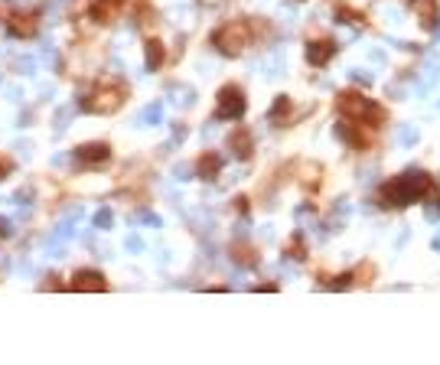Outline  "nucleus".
<instances>
[{
	"instance_id": "f257e3e1",
	"label": "nucleus",
	"mask_w": 440,
	"mask_h": 365,
	"mask_svg": "<svg viewBox=\"0 0 440 365\" xmlns=\"http://www.w3.org/2000/svg\"><path fill=\"white\" fill-rule=\"evenodd\" d=\"M427 189H431V177L427 173H404V177L382 186V202L388 209H404V206H411L414 199H421Z\"/></svg>"
},
{
	"instance_id": "f03ea898",
	"label": "nucleus",
	"mask_w": 440,
	"mask_h": 365,
	"mask_svg": "<svg viewBox=\"0 0 440 365\" xmlns=\"http://www.w3.org/2000/svg\"><path fill=\"white\" fill-rule=\"evenodd\" d=\"M336 102H339V111L346 114L349 121H356L359 128H372V124H382V121H385V111H382V108H378L375 102H369L366 95H359V92H343Z\"/></svg>"
},
{
	"instance_id": "7ed1b4c3",
	"label": "nucleus",
	"mask_w": 440,
	"mask_h": 365,
	"mask_svg": "<svg viewBox=\"0 0 440 365\" xmlns=\"http://www.w3.org/2000/svg\"><path fill=\"white\" fill-rule=\"evenodd\" d=\"M248 39H252V33H248L245 23H225V27L216 29L212 43H216V49H222L225 56H238L248 46Z\"/></svg>"
},
{
	"instance_id": "20e7f679",
	"label": "nucleus",
	"mask_w": 440,
	"mask_h": 365,
	"mask_svg": "<svg viewBox=\"0 0 440 365\" xmlns=\"http://www.w3.org/2000/svg\"><path fill=\"white\" fill-rule=\"evenodd\" d=\"M245 114V92L238 85H225L219 92V108H216V118L219 121H235Z\"/></svg>"
},
{
	"instance_id": "39448f33",
	"label": "nucleus",
	"mask_w": 440,
	"mask_h": 365,
	"mask_svg": "<svg viewBox=\"0 0 440 365\" xmlns=\"http://www.w3.org/2000/svg\"><path fill=\"white\" fill-rule=\"evenodd\" d=\"M124 85H111V88H98V92L85 102V111H104V114H111V111H118L121 108V102H124Z\"/></svg>"
},
{
	"instance_id": "423d86ee",
	"label": "nucleus",
	"mask_w": 440,
	"mask_h": 365,
	"mask_svg": "<svg viewBox=\"0 0 440 365\" xmlns=\"http://www.w3.org/2000/svg\"><path fill=\"white\" fill-rule=\"evenodd\" d=\"M333 56H336V43H333V39H310L307 43V62L310 66L323 69Z\"/></svg>"
},
{
	"instance_id": "0eeeda50",
	"label": "nucleus",
	"mask_w": 440,
	"mask_h": 365,
	"mask_svg": "<svg viewBox=\"0 0 440 365\" xmlns=\"http://www.w3.org/2000/svg\"><path fill=\"white\" fill-rule=\"evenodd\" d=\"M75 157L82 160V163H104V160L111 157V147H108L104 141L82 144V147H75Z\"/></svg>"
},
{
	"instance_id": "6e6552de",
	"label": "nucleus",
	"mask_w": 440,
	"mask_h": 365,
	"mask_svg": "<svg viewBox=\"0 0 440 365\" xmlns=\"http://www.w3.org/2000/svg\"><path fill=\"white\" fill-rule=\"evenodd\" d=\"M72 291H108L102 271H78L72 277Z\"/></svg>"
},
{
	"instance_id": "1a4fd4ad",
	"label": "nucleus",
	"mask_w": 440,
	"mask_h": 365,
	"mask_svg": "<svg viewBox=\"0 0 440 365\" xmlns=\"http://www.w3.org/2000/svg\"><path fill=\"white\" fill-rule=\"evenodd\" d=\"M118 10H121V0H92L88 17H92L95 23H108V20H114Z\"/></svg>"
},
{
	"instance_id": "9d476101",
	"label": "nucleus",
	"mask_w": 440,
	"mask_h": 365,
	"mask_svg": "<svg viewBox=\"0 0 440 365\" xmlns=\"http://www.w3.org/2000/svg\"><path fill=\"white\" fill-rule=\"evenodd\" d=\"M10 33L13 36H33L36 33V17L33 13H13L10 17Z\"/></svg>"
},
{
	"instance_id": "9b49d317",
	"label": "nucleus",
	"mask_w": 440,
	"mask_h": 365,
	"mask_svg": "<svg viewBox=\"0 0 440 365\" xmlns=\"http://www.w3.org/2000/svg\"><path fill=\"white\" fill-rule=\"evenodd\" d=\"M228 144H232V150H235V153H238L242 160L252 157V134H248V131H235L232 137H228Z\"/></svg>"
},
{
	"instance_id": "f8f14e48",
	"label": "nucleus",
	"mask_w": 440,
	"mask_h": 365,
	"mask_svg": "<svg viewBox=\"0 0 440 365\" xmlns=\"http://www.w3.org/2000/svg\"><path fill=\"white\" fill-rule=\"evenodd\" d=\"M163 56H167V53H163V43H160V39H147V69L150 72H157V69L163 66Z\"/></svg>"
},
{
	"instance_id": "ddd939ff",
	"label": "nucleus",
	"mask_w": 440,
	"mask_h": 365,
	"mask_svg": "<svg viewBox=\"0 0 440 365\" xmlns=\"http://www.w3.org/2000/svg\"><path fill=\"white\" fill-rule=\"evenodd\" d=\"M219 170H222V160H219V157H209V153H206V157L199 160V177H202V179H216Z\"/></svg>"
},
{
	"instance_id": "4468645a",
	"label": "nucleus",
	"mask_w": 440,
	"mask_h": 365,
	"mask_svg": "<svg viewBox=\"0 0 440 365\" xmlns=\"http://www.w3.org/2000/svg\"><path fill=\"white\" fill-rule=\"evenodd\" d=\"M414 10L424 17V27H427V29L437 23V4H434V0H418V4H414Z\"/></svg>"
},
{
	"instance_id": "2eb2a0df",
	"label": "nucleus",
	"mask_w": 440,
	"mask_h": 365,
	"mask_svg": "<svg viewBox=\"0 0 440 365\" xmlns=\"http://www.w3.org/2000/svg\"><path fill=\"white\" fill-rule=\"evenodd\" d=\"M287 111H291V98H284V95H281V98H277V104H274V111H271V121H281Z\"/></svg>"
},
{
	"instance_id": "dca6fc26",
	"label": "nucleus",
	"mask_w": 440,
	"mask_h": 365,
	"mask_svg": "<svg viewBox=\"0 0 440 365\" xmlns=\"http://www.w3.org/2000/svg\"><path fill=\"white\" fill-rule=\"evenodd\" d=\"M349 281H352V274H343V277H336V281L329 284V287H333V291H346Z\"/></svg>"
},
{
	"instance_id": "f3484780",
	"label": "nucleus",
	"mask_w": 440,
	"mask_h": 365,
	"mask_svg": "<svg viewBox=\"0 0 440 365\" xmlns=\"http://www.w3.org/2000/svg\"><path fill=\"white\" fill-rule=\"evenodd\" d=\"M98 225H111V212H98V219H95Z\"/></svg>"
},
{
	"instance_id": "a211bd4d",
	"label": "nucleus",
	"mask_w": 440,
	"mask_h": 365,
	"mask_svg": "<svg viewBox=\"0 0 440 365\" xmlns=\"http://www.w3.org/2000/svg\"><path fill=\"white\" fill-rule=\"evenodd\" d=\"M7 173H10V163L7 160H0V177H7Z\"/></svg>"
}]
</instances>
